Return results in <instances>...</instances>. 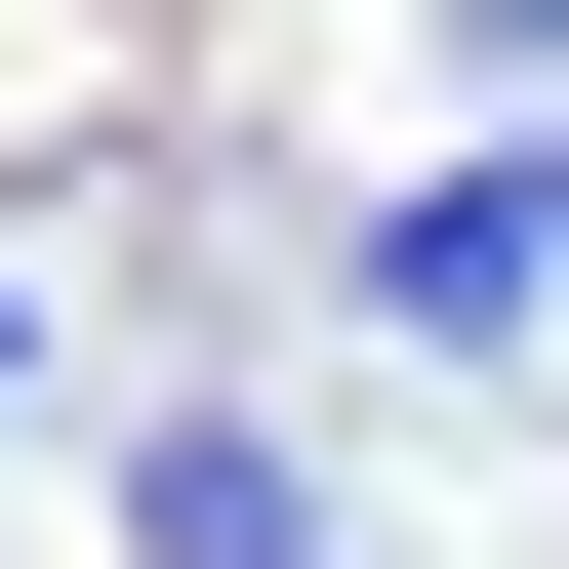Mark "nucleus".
<instances>
[{
    "label": "nucleus",
    "mask_w": 569,
    "mask_h": 569,
    "mask_svg": "<svg viewBox=\"0 0 569 569\" xmlns=\"http://www.w3.org/2000/svg\"><path fill=\"white\" fill-rule=\"evenodd\" d=\"M448 41H569V0H448Z\"/></svg>",
    "instance_id": "nucleus-4"
},
{
    "label": "nucleus",
    "mask_w": 569,
    "mask_h": 569,
    "mask_svg": "<svg viewBox=\"0 0 569 569\" xmlns=\"http://www.w3.org/2000/svg\"><path fill=\"white\" fill-rule=\"evenodd\" d=\"M122 529H163V569H367V488L284 448V407H163V448H122Z\"/></svg>",
    "instance_id": "nucleus-1"
},
{
    "label": "nucleus",
    "mask_w": 569,
    "mask_h": 569,
    "mask_svg": "<svg viewBox=\"0 0 569 569\" xmlns=\"http://www.w3.org/2000/svg\"><path fill=\"white\" fill-rule=\"evenodd\" d=\"M367 326H448V367H488V326H569V163H448V203L367 244Z\"/></svg>",
    "instance_id": "nucleus-2"
},
{
    "label": "nucleus",
    "mask_w": 569,
    "mask_h": 569,
    "mask_svg": "<svg viewBox=\"0 0 569 569\" xmlns=\"http://www.w3.org/2000/svg\"><path fill=\"white\" fill-rule=\"evenodd\" d=\"M0 407H41V284H0Z\"/></svg>",
    "instance_id": "nucleus-3"
}]
</instances>
